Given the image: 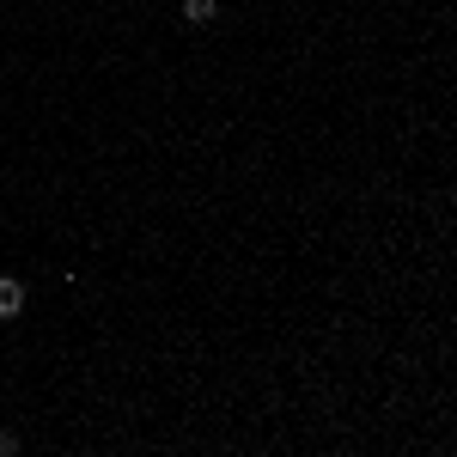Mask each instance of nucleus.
Returning <instances> with one entry per match:
<instances>
[{"label": "nucleus", "mask_w": 457, "mask_h": 457, "mask_svg": "<svg viewBox=\"0 0 457 457\" xmlns=\"http://www.w3.org/2000/svg\"><path fill=\"white\" fill-rule=\"evenodd\" d=\"M19 312H25V287L12 275H0V317H19Z\"/></svg>", "instance_id": "obj_1"}, {"label": "nucleus", "mask_w": 457, "mask_h": 457, "mask_svg": "<svg viewBox=\"0 0 457 457\" xmlns=\"http://www.w3.org/2000/svg\"><path fill=\"white\" fill-rule=\"evenodd\" d=\"M183 19L189 25H213L220 19V0H183Z\"/></svg>", "instance_id": "obj_2"}, {"label": "nucleus", "mask_w": 457, "mask_h": 457, "mask_svg": "<svg viewBox=\"0 0 457 457\" xmlns=\"http://www.w3.org/2000/svg\"><path fill=\"white\" fill-rule=\"evenodd\" d=\"M19 452V433H0V457H12Z\"/></svg>", "instance_id": "obj_3"}]
</instances>
